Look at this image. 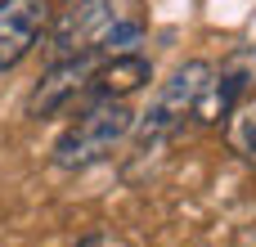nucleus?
Here are the masks:
<instances>
[{"label": "nucleus", "instance_id": "nucleus-1", "mask_svg": "<svg viewBox=\"0 0 256 247\" xmlns=\"http://www.w3.org/2000/svg\"><path fill=\"white\" fill-rule=\"evenodd\" d=\"M135 126V112L122 99H94V108H86L58 140H54V166L58 171H86L94 162H104Z\"/></svg>", "mask_w": 256, "mask_h": 247}, {"label": "nucleus", "instance_id": "nucleus-2", "mask_svg": "<svg viewBox=\"0 0 256 247\" xmlns=\"http://www.w3.org/2000/svg\"><path fill=\"white\" fill-rule=\"evenodd\" d=\"M207 76H212V63H202V58L176 68L171 81H162V90H158V99L148 104V112L140 117V126H130V130L140 135V144H158V140H166L184 117H194V104H198Z\"/></svg>", "mask_w": 256, "mask_h": 247}, {"label": "nucleus", "instance_id": "nucleus-3", "mask_svg": "<svg viewBox=\"0 0 256 247\" xmlns=\"http://www.w3.org/2000/svg\"><path fill=\"white\" fill-rule=\"evenodd\" d=\"M248 90H256V45H243V50L225 54V63L212 68V76H207L198 104H194V117H198L202 126H216V122H225V117L234 112V104H238Z\"/></svg>", "mask_w": 256, "mask_h": 247}, {"label": "nucleus", "instance_id": "nucleus-4", "mask_svg": "<svg viewBox=\"0 0 256 247\" xmlns=\"http://www.w3.org/2000/svg\"><path fill=\"white\" fill-rule=\"evenodd\" d=\"M108 9L112 0H63L58 9H50V54L54 58H68V54H81V50H94L104 22H108Z\"/></svg>", "mask_w": 256, "mask_h": 247}, {"label": "nucleus", "instance_id": "nucleus-5", "mask_svg": "<svg viewBox=\"0 0 256 247\" xmlns=\"http://www.w3.org/2000/svg\"><path fill=\"white\" fill-rule=\"evenodd\" d=\"M90 72H94V50H81V54H68V58H54L50 68H45V76L36 81V90H32V99H27V117H54L76 90H86V81H90Z\"/></svg>", "mask_w": 256, "mask_h": 247}, {"label": "nucleus", "instance_id": "nucleus-6", "mask_svg": "<svg viewBox=\"0 0 256 247\" xmlns=\"http://www.w3.org/2000/svg\"><path fill=\"white\" fill-rule=\"evenodd\" d=\"M50 22V0H0V72L18 68Z\"/></svg>", "mask_w": 256, "mask_h": 247}, {"label": "nucleus", "instance_id": "nucleus-7", "mask_svg": "<svg viewBox=\"0 0 256 247\" xmlns=\"http://www.w3.org/2000/svg\"><path fill=\"white\" fill-rule=\"evenodd\" d=\"M148 81H153V63L144 54H112L104 68L90 72L86 86H90L94 99H126V94H135Z\"/></svg>", "mask_w": 256, "mask_h": 247}, {"label": "nucleus", "instance_id": "nucleus-8", "mask_svg": "<svg viewBox=\"0 0 256 247\" xmlns=\"http://www.w3.org/2000/svg\"><path fill=\"white\" fill-rule=\"evenodd\" d=\"M225 122H230V126H225L230 148H234L238 158H256V90H248V94L234 104V112H230Z\"/></svg>", "mask_w": 256, "mask_h": 247}]
</instances>
